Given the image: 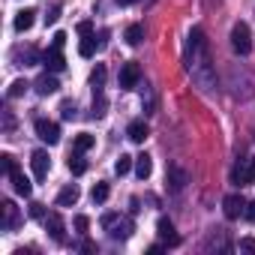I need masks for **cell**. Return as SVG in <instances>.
Listing matches in <instances>:
<instances>
[{
	"mask_svg": "<svg viewBox=\"0 0 255 255\" xmlns=\"http://www.w3.org/2000/svg\"><path fill=\"white\" fill-rule=\"evenodd\" d=\"M168 183H171V192H183V186H186V174H183L177 165H171V168H168Z\"/></svg>",
	"mask_w": 255,
	"mask_h": 255,
	"instance_id": "17",
	"label": "cell"
},
{
	"mask_svg": "<svg viewBox=\"0 0 255 255\" xmlns=\"http://www.w3.org/2000/svg\"><path fill=\"white\" fill-rule=\"evenodd\" d=\"M156 234H159V240L168 243V246H177V243H180V237H177V231H174V222L165 219V216L156 222Z\"/></svg>",
	"mask_w": 255,
	"mask_h": 255,
	"instance_id": "10",
	"label": "cell"
},
{
	"mask_svg": "<svg viewBox=\"0 0 255 255\" xmlns=\"http://www.w3.org/2000/svg\"><path fill=\"white\" fill-rule=\"evenodd\" d=\"M78 195H81V192H78V186H75V183L63 186V189L57 192V207H72V204L78 201Z\"/></svg>",
	"mask_w": 255,
	"mask_h": 255,
	"instance_id": "15",
	"label": "cell"
},
{
	"mask_svg": "<svg viewBox=\"0 0 255 255\" xmlns=\"http://www.w3.org/2000/svg\"><path fill=\"white\" fill-rule=\"evenodd\" d=\"M36 90H39L42 96H51V93H57V90H60V84H57L54 72H45V75H39V78H36Z\"/></svg>",
	"mask_w": 255,
	"mask_h": 255,
	"instance_id": "13",
	"label": "cell"
},
{
	"mask_svg": "<svg viewBox=\"0 0 255 255\" xmlns=\"http://www.w3.org/2000/svg\"><path fill=\"white\" fill-rule=\"evenodd\" d=\"M78 33H81V36H90V33H93V24H90V21H81V24H78Z\"/></svg>",
	"mask_w": 255,
	"mask_h": 255,
	"instance_id": "34",
	"label": "cell"
},
{
	"mask_svg": "<svg viewBox=\"0 0 255 255\" xmlns=\"http://www.w3.org/2000/svg\"><path fill=\"white\" fill-rule=\"evenodd\" d=\"M147 123L144 120H132L129 126H126V135H129V141H135V144H144V138H147Z\"/></svg>",
	"mask_w": 255,
	"mask_h": 255,
	"instance_id": "12",
	"label": "cell"
},
{
	"mask_svg": "<svg viewBox=\"0 0 255 255\" xmlns=\"http://www.w3.org/2000/svg\"><path fill=\"white\" fill-rule=\"evenodd\" d=\"M51 45L63 48V45H66V33H63V30H57V33H54V42H51Z\"/></svg>",
	"mask_w": 255,
	"mask_h": 255,
	"instance_id": "35",
	"label": "cell"
},
{
	"mask_svg": "<svg viewBox=\"0 0 255 255\" xmlns=\"http://www.w3.org/2000/svg\"><path fill=\"white\" fill-rule=\"evenodd\" d=\"M36 135H39L45 144H57V141H60V126H57L54 120L39 117V120H36Z\"/></svg>",
	"mask_w": 255,
	"mask_h": 255,
	"instance_id": "4",
	"label": "cell"
},
{
	"mask_svg": "<svg viewBox=\"0 0 255 255\" xmlns=\"http://www.w3.org/2000/svg\"><path fill=\"white\" fill-rule=\"evenodd\" d=\"M93 144H96V138H93L90 132H81V135H75V144H72V147H75L78 153H87Z\"/></svg>",
	"mask_w": 255,
	"mask_h": 255,
	"instance_id": "20",
	"label": "cell"
},
{
	"mask_svg": "<svg viewBox=\"0 0 255 255\" xmlns=\"http://www.w3.org/2000/svg\"><path fill=\"white\" fill-rule=\"evenodd\" d=\"M24 90H27V81H24V78H18V81H12V84H9L6 96H9V99H15V96H21Z\"/></svg>",
	"mask_w": 255,
	"mask_h": 255,
	"instance_id": "27",
	"label": "cell"
},
{
	"mask_svg": "<svg viewBox=\"0 0 255 255\" xmlns=\"http://www.w3.org/2000/svg\"><path fill=\"white\" fill-rule=\"evenodd\" d=\"M60 114H63V120H75V117H78L75 102H63V105H60Z\"/></svg>",
	"mask_w": 255,
	"mask_h": 255,
	"instance_id": "28",
	"label": "cell"
},
{
	"mask_svg": "<svg viewBox=\"0 0 255 255\" xmlns=\"http://www.w3.org/2000/svg\"><path fill=\"white\" fill-rule=\"evenodd\" d=\"M30 168H33V177H36V180H45L48 171H51V159H48V153H45V150H33V156H30Z\"/></svg>",
	"mask_w": 255,
	"mask_h": 255,
	"instance_id": "5",
	"label": "cell"
},
{
	"mask_svg": "<svg viewBox=\"0 0 255 255\" xmlns=\"http://www.w3.org/2000/svg\"><path fill=\"white\" fill-rule=\"evenodd\" d=\"M66 165H69V171H72V174H84V171H87V162H84V153H78V150H75V153L69 156V162H66Z\"/></svg>",
	"mask_w": 255,
	"mask_h": 255,
	"instance_id": "21",
	"label": "cell"
},
{
	"mask_svg": "<svg viewBox=\"0 0 255 255\" xmlns=\"http://www.w3.org/2000/svg\"><path fill=\"white\" fill-rule=\"evenodd\" d=\"M150 171H153V162H150V156H147V153L135 156V174H138L141 180H147V177H150Z\"/></svg>",
	"mask_w": 255,
	"mask_h": 255,
	"instance_id": "18",
	"label": "cell"
},
{
	"mask_svg": "<svg viewBox=\"0 0 255 255\" xmlns=\"http://www.w3.org/2000/svg\"><path fill=\"white\" fill-rule=\"evenodd\" d=\"M9 180H12V189H15L18 195H24V198H27V195L33 192V186H30V180H27V177L21 174V168H18V165H15V168L9 171Z\"/></svg>",
	"mask_w": 255,
	"mask_h": 255,
	"instance_id": "11",
	"label": "cell"
},
{
	"mask_svg": "<svg viewBox=\"0 0 255 255\" xmlns=\"http://www.w3.org/2000/svg\"><path fill=\"white\" fill-rule=\"evenodd\" d=\"M144 39V27L141 24H129V27H126V42H129V45H138Z\"/></svg>",
	"mask_w": 255,
	"mask_h": 255,
	"instance_id": "23",
	"label": "cell"
},
{
	"mask_svg": "<svg viewBox=\"0 0 255 255\" xmlns=\"http://www.w3.org/2000/svg\"><path fill=\"white\" fill-rule=\"evenodd\" d=\"M30 216H33V219H45L48 213H45V207H42V204H30Z\"/></svg>",
	"mask_w": 255,
	"mask_h": 255,
	"instance_id": "32",
	"label": "cell"
},
{
	"mask_svg": "<svg viewBox=\"0 0 255 255\" xmlns=\"http://www.w3.org/2000/svg\"><path fill=\"white\" fill-rule=\"evenodd\" d=\"M231 45H234L237 54H249V48H252V33H249V24H246V21H237V24L231 27Z\"/></svg>",
	"mask_w": 255,
	"mask_h": 255,
	"instance_id": "2",
	"label": "cell"
},
{
	"mask_svg": "<svg viewBox=\"0 0 255 255\" xmlns=\"http://www.w3.org/2000/svg\"><path fill=\"white\" fill-rule=\"evenodd\" d=\"M90 198H93V204H102L108 198V183H96L93 192H90Z\"/></svg>",
	"mask_w": 255,
	"mask_h": 255,
	"instance_id": "26",
	"label": "cell"
},
{
	"mask_svg": "<svg viewBox=\"0 0 255 255\" xmlns=\"http://www.w3.org/2000/svg\"><path fill=\"white\" fill-rule=\"evenodd\" d=\"M90 84H93V90L105 84V66H102V63H96V69L90 72Z\"/></svg>",
	"mask_w": 255,
	"mask_h": 255,
	"instance_id": "25",
	"label": "cell"
},
{
	"mask_svg": "<svg viewBox=\"0 0 255 255\" xmlns=\"http://www.w3.org/2000/svg\"><path fill=\"white\" fill-rule=\"evenodd\" d=\"M102 228L108 231L111 240H126V237H132L135 222L129 216H123V213H105L102 216Z\"/></svg>",
	"mask_w": 255,
	"mask_h": 255,
	"instance_id": "1",
	"label": "cell"
},
{
	"mask_svg": "<svg viewBox=\"0 0 255 255\" xmlns=\"http://www.w3.org/2000/svg\"><path fill=\"white\" fill-rule=\"evenodd\" d=\"M222 213H225L228 219H240V216L246 213V201H243L240 195H225V198H222Z\"/></svg>",
	"mask_w": 255,
	"mask_h": 255,
	"instance_id": "9",
	"label": "cell"
},
{
	"mask_svg": "<svg viewBox=\"0 0 255 255\" xmlns=\"http://www.w3.org/2000/svg\"><path fill=\"white\" fill-rule=\"evenodd\" d=\"M132 162H135V156H126V153H120V159L114 162V171L123 177V174H129V168H132Z\"/></svg>",
	"mask_w": 255,
	"mask_h": 255,
	"instance_id": "24",
	"label": "cell"
},
{
	"mask_svg": "<svg viewBox=\"0 0 255 255\" xmlns=\"http://www.w3.org/2000/svg\"><path fill=\"white\" fill-rule=\"evenodd\" d=\"M42 63H45L48 72H63V69H66V57H63V51H60L57 45H51V48L42 54Z\"/></svg>",
	"mask_w": 255,
	"mask_h": 255,
	"instance_id": "8",
	"label": "cell"
},
{
	"mask_svg": "<svg viewBox=\"0 0 255 255\" xmlns=\"http://www.w3.org/2000/svg\"><path fill=\"white\" fill-rule=\"evenodd\" d=\"M159 252H162V246H159V243H153V246L147 249V255H159Z\"/></svg>",
	"mask_w": 255,
	"mask_h": 255,
	"instance_id": "37",
	"label": "cell"
},
{
	"mask_svg": "<svg viewBox=\"0 0 255 255\" xmlns=\"http://www.w3.org/2000/svg\"><path fill=\"white\" fill-rule=\"evenodd\" d=\"M87 228H90V219L87 216H75V231L78 234H87Z\"/></svg>",
	"mask_w": 255,
	"mask_h": 255,
	"instance_id": "29",
	"label": "cell"
},
{
	"mask_svg": "<svg viewBox=\"0 0 255 255\" xmlns=\"http://www.w3.org/2000/svg\"><path fill=\"white\" fill-rule=\"evenodd\" d=\"M33 21H36V9H21V12L15 15V30L24 33V30L33 27Z\"/></svg>",
	"mask_w": 255,
	"mask_h": 255,
	"instance_id": "16",
	"label": "cell"
},
{
	"mask_svg": "<svg viewBox=\"0 0 255 255\" xmlns=\"http://www.w3.org/2000/svg\"><path fill=\"white\" fill-rule=\"evenodd\" d=\"M231 177H234V183H240V186L252 183V180H255V156H252L243 168H234V174H231Z\"/></svg>",
	"mask_w": 255,
	"mask_h": 255,
	"instance_id": "14",
	"label": "cell"
},
{
	"mask_svg": "<svg viewBox=\"0 0 255 255\" xmlns=\"http://www.w3.org/2000/svg\"><path fill=\"white\" fill-rule=\"evenodd\" d=\"M240 249H243V252H255V240H252V237H243V240H240Z\"/></svg>",
	"mask_w": 255,
	"mask_h": 255,
	"instance_id": "33",
	"label": "cell"
},
{
	"mask_svg": "<svg viewBox=\"0 0 255 255\" xmlns=\"http://www.w3.org/2000/svg\"><path fill=\"white\" fill-rule=\"evenodd\" d=\"M243 216H246V219H252V222H255V204H246V213H243Z\"/></svg>",
	"mask_w": 255,
	"mask_h": 255,
	"instance_id": "36",
	"label": "cell"
},
{
	"mask_svg": "<svg viewBox=\"0 0 255 255\" xmlns=\"http://www.w3.org/2000/svg\"><path fill=\"white\" fill-rule=\"evenodd\" d=\"M0 165H3V171H6V174H9V171H12V168H15V165H18V162H15V159H12V156H9V153H3V156H0Z\"/></svg>",
	"mask_w": 255,
	"mask_h": 255,
	"instance_id": "30",
	"label": "cell"
},
{
	"mask_svg": "<svg viewBox=\"0 0 255 255\" xmlns=\"http://www.w3.org/2000/svg\"><path fill=\"white\" fill-rule=\"evenodd\" d=\"M42 222H45V228H48V234H51L54 243H66V225H63L60 213H48Z\"/></svg>",
	"mask_w": 255,
	"mask_h": 255,
	"instance_id": "6",
	"label": "cell"
},
{
	"mask_svg": "<svg viewBox=\"0 0 255 255\" xmlns=\"http://www.w3.org/2000/svg\"><path fill=\"white\" fill-rule=\"evenodd\" d=\"M60 9H63L60 3H57V6H51V12L45 15V24H57V18H60Z\"/></svg>",
	"mask_w": 255,
	"mask_h": 255,
	"instance_id": "31",
	"label": "cell"
},
{
	"mask_svg": "<svg viewBox=\"0 0 255 255\" xmlns=\"http://www.w3.org/2000/svg\"><path fill=\"white\" fill-rule=\"evenodd\" d=\"M117 81H120V87L123 90H132V87H138V81H141V69H138V63H123L120 66V75H117Z\"/></svg>",
	"mask_w": 255,
	"mask_h": 255,
	"instance_id": "3",
	"label": "cell"
},
{
	"mask_svg": "<svg viewBox=\"0 0 255 255\" xmlns=\"http://www.w3.org/2000/svg\"><path fill=\"white\" fill-rule=\"evenodd\" d=\"M117 3H120V6H132V3H135V0H117Z\"/></svg>",
	"mask_w": 255,
	"mask_h": 255,
	"instance_id": "38",
	"label": "cell"
},
{
	"mask_svg": "<svg viewBox=\"0 0 255 255\" xmlns=\"http://www.w3.org/2000/svg\"><path fill=\"white\" fill-rule=\"evenodd\" d=\"M105 108H108V102H105V96H102V87H96V90H93V117H102Z\"/></svg>",
	"mask_w": 255,
	"mask_h": 255,
	"instance_id": "22",
	"label": "cell"
},
{
	"mask_svg": "<svg viewBox=\"0 0 255 255\" xmlns=\"http://www.w3.org/2000/svg\"><path fill=\"white\" fill-rule=\"evenodd\" d=\"M78 54H81V57H93V54H96V36H93V33H90V36H81Z\"/></svg>",
	"mask_w": 255,
	"mask_h": 255,
	"instance_id": "19",
	"label": "cell"
},
{
	"mask_svg": "<svg viewBox=\"0 0 255 255\" xmlns=\"http://www.w3.org/2000/svg\"><path fill=\"white\" fill-rule=\"evenodd\" d=\"M0 213H3V228L6 231H15L21 225V210L15 207V201H3L0 204Z\"/></svg>",
	"mask_w": 255,
	"mask_h": 255,
	"instance_id": "7",
	"label": "cell"
}]
</instances>
